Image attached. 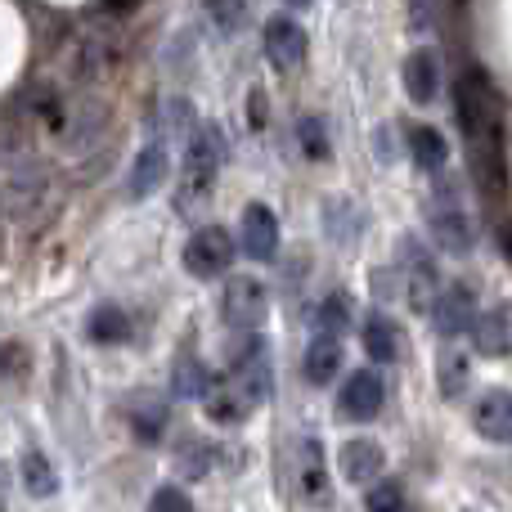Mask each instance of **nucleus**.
Wrapping results in <instances>:
<instances>
[{"label": "nucleus", "instance_id": "nucleus-1", "mask_svg": "<svg viewBox=\"0 0 512 512\" xmlns=\"http://www.w3.org/2000/svg\"><path fill=\"white\" fill-rule=\"evenodd\" d=\"M427 225H432L436 243L454 256H468L472 243H477V230H472V216L463 207L459 189L454 185H436L432 198H427Z\"/></svg>", "mask_w": 512, "mask_h": 512}, {"label": "nucleus", "instance_id": "nucleus-2", "mask_svg": "<svg viewBox=\"0 0 512 512\" xmlns=\"http://www.w3.org/2000/svg\"><path fill=\"white\" fill-rule=\"evenodd\" d=\"M270 315V292H265L261 279L252 274H239V279L225 283V324L239 328V333H256Z\"/></svg>", "mask_w": 512, "mask_h": 512}, {"label": "nucleus", "instance_id": "nucleus-3", "mask_svg": "<svg viewBox=\"0 0 512 512\" xmlns=\"http://www.w3.org/2000/svg\"><path fill=\"white\" fill-rule=\"evenodd\" d=\"M234 261V239L221 230V225H203V230L189 234L185 243V270L194 274V279H216V274H225Z\"/></svg>", "mask_w": 512, "mask_h": 512}, {"label": "nucleus", "instance_id": "nucleus-4", "mask_svg": "<svg viewBox=\"0 0 512 512\" xmlns=\"http://www.w3.org/2000/svg\"><path fill=\"white\" fill-rule=\"evenodd\" d=\"M234 391H239L248 405H265L274 391L270 378V355H265L261 337H248V346L239 351V364H234Z\"/></svg>", "mask_w": 512, "mask_h": 512}, {"label": "nucleus", "instance_id": "nucleus-5", "mask_svg": "<svg viewBox=\"0 0 512 512\" xmlns=\"http://www.w3.org/2000/svg\"><path fill=\"white\" fill-rule=\"evenodd\" d=\"M400 279H405V297L409 306H432L436 297V265H432V252L423 248L418 239H405L400 243Z\"/></svg>", "mask_w": 512, "mask_h": 512}, {"label": "nucleus", "instance_id": "nucleus-6", "mask_svg": "<svg viewBox=\"0 0 512 512\" xmlns=\"http://www.w3.org/2000/svg\"><path fill=\"white\" fill-rule=\"evenodd\" d=\"M432 319H436V333L441 337H463L477 319V292L468 283H454V288H441L432 297Z\"/></svg>", "mask_w": 512, "mask_h": 512}, {"label": "nucleus", "instance_id": "nucleus-7", "mask_svg": "<svg viewBox=\"0 0 512 512\" xmlns=\"http://www.w3.org/2000/svg\"><path fill=\"white\" fill-rule=\"evenodd\" d=\"M382 400H387V387H382V373H373V369H355L351 378H346L342 396H337V409H342V418H355V423H369V418L382 409Z\"/></svg>", "mask_w": 512, "mask_h": 512}, {"label": "nucleus", "instance_id": "nucleus-8", "mask_svg": "<svg viewBox=\"0 0 512 512\" xmlns=\"http://www.w3.org/2000/svg\"><path fill=\"white\" fill-rule=\"evenodd\" d=\"M337 468H342L346 486H373L382 477V468H387V454H382L378 441L360 436V441H346L337 450Z\"/></svg>", "mask_w": 512, "mask_h": 512}, {"label": "nucleus", "instance_id": "nucleus-9", "mask_svg": "<svg viewBox=\"0 0 512 512\" xmlns=\"http://www.w3.org/2000/svg\"><path fill=\"white\" fill-rule=\"evenodd\" d=\"M306 50H310V41L292 18H270V23H265V59H270L274 68H283V72L301 68Z\"/></svg>", "mask_w": 512, "mask_h": 512}, {"label": "nucleus", "instance_id": "nucleus-10", "mask_svg": "<svg viewBox=\"0 0 512 512\" xmlns=\"http://www.w3.org/2000/svg\"><path fill=\"white\" fill-rule=\"evenodd\" d=\"M239 243L252 261H270L279 252V221H274V212L265 203H248L243 225H239Z\"/></svg>", "mask_w": 512, "mask_h": 512}, {"label": "nucleus", "instance_id": "nucleus-11", "mask_svg": "<svg viewBox=\"0 0 512 512\" xmlns=\"http://www.w3.org/2000/svg\"><path fill=\"white\" fill-rule=\"evenodd\" d=\"M472 423L486 441H499V445H512V391H486L472 409Z\"/></svg>", "mask_w": 512, "mask_h": 512}, {"label": "nucleus", "instance_id": "nucleus-12", "mask_svg": "<svg viewBox=\"0 0 512 512\" xmlns=\"http://www.w3.org/2000/svg\"><path fill=\"white\" fill-rule=\"evenodd\" d=\"M405 95L414 104H432L441 95V63H436L432 50H414L405 59Z\"/></svg>", "mask_w": 512, "mask_h": 512}, {"label": "nucleus", "instance_id": "nucleus-13", "mask_svg": "<svg viewBox=\"0 0 512 512\" xmlns=\"http://www.w3.org/2000/svg\"><path fill=\"white\" fill-rule=\"evenodd\" d=\"M459 117H463V131H468L472 140H481V131L490 126V90L477 72H468L459 86Z\"/></svg>", "mask_w": 512, "mask_h": 512}, {"label": "nucleus", "instance_id": "nucleus-14", "mask_svg": "<svg viewBox=\"0 0 512 512\" xmlns=\"http://www.w3.org/2000/svg\"><path fill=\"white\" fill-rule=\"evenodd\" d=\"M301 369H306V382L328 387V382H333V373L342 369V346H337V337L333 333H315V337H310Z\"/></svg>", "mask_w": 512, "mask_h": 512}, {"label": "nucleus", "instance_id": "nucleus-15", "mask_svg": "<svg viewBox=\"0 0 512 512\" xmlns=\"http://www.w3.org/2000/svg\"><path fill=\"white\" fill-rule=\"evenodd\" d=\"M364 351L378 364H396L400 360V324L391 315H369L364 319Z\"/></svg>", "mask_w": 512, "mask_h": 512}, {"label": "nucleus", "instance_id": "nucleus-16", "mask_svg": "<svg viewBox=\"0 0 512 512\" xmlns=\"http://www.w3.org/2000/svg\"><path fill=\"white\" fill-rule=\"evenodd\" d=\"M472 346H477L481 355H508L512 351V324L504 310H490V315L472 319Z\"/></svg>", "mask_w": 512, "mask_h": 512}, {"label": "nucleus", "instance_id": "nucleus-17", "mask_svg": "<svg viewBox=\"0 0 512 512\" xmlns=\"http://www.w3.org/2000/svg\"><path fill=\"white\" fill-rule=\"evenodd\" d=\"M162 180H167V144H149L131 167V198H149Z\"/></svg>", "mask_w": 512, "mask_h": 512}, {"label": "nucleus", "instance_id": "nucleus-18", "mask_svg": "<svg viewBox=\"0 0 512 512\" xmlns=\"http://www.w3.org/2000/svg\"><path fill=\"white\" fill-rule=\"evenodd\" d=\"M409 153H414V162L423 171H432V176L450 162V144H445V135L432 131V126H414V131H409Z\"/></svg>", "mask_w": 512, "mask_h": 512}, {"label": "nucleus", "instance_id": "nucleus-19", "mask_svg": "<svg viewBox=\"0 0 512 512\" xmlns=\"http://www.w3.org/2000/svg\"><path fill=\"white\" fill-rule=\"evenodd\" d=\"M86 333H90V342H99V346L126 342V333H131V319H126L117 306H95V310H90V319H86Z\"/></svg>", "mask_w": 512, "mask_h": 512}, {"label": "nucleus", "instance_id": "nucleus-20", "mask_svg": "<svg viewBox=\"0 0 512 512\" xmlns=\"http://www.w3.org/2000/svg\"><path fill=\"white\" fill-rule=\"evenodd\" d=\"M315 328L319 333H346L351 328V297L346 292H328L324 301L315 306Z\"/></svg>", "mask_w": 512, "mask_h": 512}, {"label": "nucleus", "instance_id": "nucleus-21", "mask_svg": "<svg viewBox=\"0 0 512 512\" xmlns=\"http://www.w3.org/2000/svg\"><path fill=\"white\" fill-rule=\"evenodd\" d=\"M355 230H360V207L346 203V198L328 203V234H333V243H355Z\"/></svg>", "mask_w": 512, "mask_h": 512}, {"label": "nucleus", "instance_id": "nucleus-22", "mask_svg": "<svg viewBox=\"0 0 512 512\" xmlns=\"http://www.w3.org/2000/svg\"><path fill=\"white\" fill-rule=\"evenodd\" d=\"M23 481H27V490H32L36 499L54 495V468H50V463H45L36 450L23 454Z\"/></svg>", "mask_w": 512, "mask_h": 512}, {"label": "nucleus", "instance_id": "nucleus-23", "mask_svg": "<svg viewBox=\"0 0 512 512\" xmlns=\"http://www.w3.org/2000/svg\"><path fill=\"white\" fill-rule=\"evenodd\" d=\"M203 5L221 32H239L243 18H248V0H203Z\"/></svg>", "mask_w": 512, "mask_h": 512}, {"label": "nucleus", "instance_id": "nucleus-24", "mask_svg": "<svg viewBox=\"0 0 512 512\" xmlns=\"http://www.w3.org/2000/svg\"><path fill=\"white\" fill-rule=\"evenodd\" d=\"M297 140H301V149H306V158H315V162L328 158V131H324V122H319V117H301V122H297Z\"/></svg>", "mask_w": 512, "mask_h": 512}, {"label": "nucleus", "instance_id": "nucleus-25", "mask_svg": "<svg viewBox=\"0 0 512 512\" xmlns=\"http://www.w3.org/2000/svg\"><path fill=\"white\" fill-rule=\"evenodd\" d=\"M468 387V360L459 351H441V396H459Z\"/></svg>", "mask_w": 512, "mask_h": 512}, {"label": "nucleus", "instance_id": "nucleus-26", "mask_svg": "<svg viewBox=\"0 0 512 512\" xmlns=\"http://www.w3.org/2000/svg\"><path fill=\"white\" fill-rule=\"evenodd\" d=\"M176 391H180V396H194V400H203L207 391H212V378H207V369H203V364H198V360H180Z\"/></svg>", "mask_w": 512, "mask_h": 512}, {"label": "nucleus", "instance_id": "nucleus-27", "mask_svg": "<svg viewBox=\"0 0 512 512\" xmlns=\"http://www.w3.org/2000/svg\"><path fill=\"white\" fill-rule=\"evenodd\" d=\"M301 481H306V495L324 499V463H319V441H306V472H301Z\"/></svg>", "mask_w": 512, "mask_h": 512}, {"label": "nucleus", "instance_id": "nucleus-28", "mask_svg": "<svg viewBox=\"0 0 512 512\" xmlns=\"http://www.w3.org/2000/svg\"><path fill=\"white\" fill-rule=\"evenodd\" d=\"M364 504H369L373 512H378V508H405V495H400L396 486H378V490H369V495H364Z\"/></svg>", "mask_w": 512, "mask_h": 512}, {"label": "nucleus", "instance_id": "nucleus-29", "mask_svg": "<svg viewBox=\"0 0 512 512\" xmlns=\"http://www.w3.org/2000/svg\"><path fill=\"white\" fill-rule=\"evenodd\" d=\"M153 508H176V512H185V508H189V495H185V490H176V486H162L158 495H153Z\"/></svg>", "mask_w": 512, "mask_h": 512}, {"label": "nucleus", "instance_id": "nucleus-30", "mask_svg": "<svg viewBox=\"0 0 512 512\" xmlns=\"http://www.w3.org/2000/svg\"><path fill=\"white\" fill-rule=\"evenodd\" d=\"M5 495H9V468L0 463V504H5Z\"/></svg>", "mask_w": 512, "mask_h": 512}, {"label": "nucleus", "instance_id": "nucleus-31", "mask_svg": "<svg viewBox=\"0 0 512 512\" xmlns=\"http://www.w3.org/2000/svg\"><path fill=\"white\" fill-rule=\"evenodd\" d=\"M288 5H297V9H301V5H310V0H288Z\"/></svg>", "mask_w": 512, "mask_h": 512}]
</instances>
